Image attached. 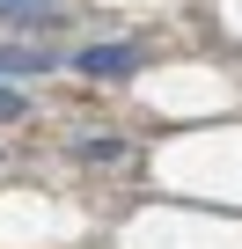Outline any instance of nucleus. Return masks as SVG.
<instances>
[{
  "mask_svg": "<svg viewBox=\"0 0 242 249\" xmlns=\"http://www.w3.org/2000/svg\"><path fill=\"white\" fill-rule=\"evenodd\" d=\"M52 0H0V22H44Z\"/></svg>",
  "mask_w": 242,
  "mask_h": 249,
  "instance_id": "3",
  "label": "nucleus"
},
{
  "mask_svg": "<svg viewBox=\"0 0 242 249\" xmlns=\"http://www.w3.org/2000/svg\"><path fill=\"white\" fill-rule=\"evenodd\" d=\"M22 110H30V103H22V95H15V88H8V81H0V124H15V117H22Z\"/></svg>",
  "mask_w": 242,
  "mask_h": 249,
  "instance_id": "4",
  "label": "nucleus"
},
{
  "mask_svg": "<svg viewBox=\"0 0 242 249\" xmlns=\"http://www.w3.org/2000/svg\"><path fill=\"white\" fill-rule=\"evenodd\" d=\"M74 66L88 81H125V73H140V44H88V52H74Z\"/></svg>",
  "mask_w": 242,
  "mask_h": 249,
  "instance_id": "1",
  "label": "nucleus"
},
{
  "mask_svg": "<svg viewBox=\"0 0 242 249\" xmlns=\"http://www.w3.org/2000/svg\"><path fill=\"white\" fill-rule=\"evenodd\" d=\"M15 73H52V52H15V44H0V81H15Z\"/></svg>",
  "mask_w": 242,
  "mask_h": 249,
  "instance_id": "2",
  "label": "nucleus"
}]
</instances>
